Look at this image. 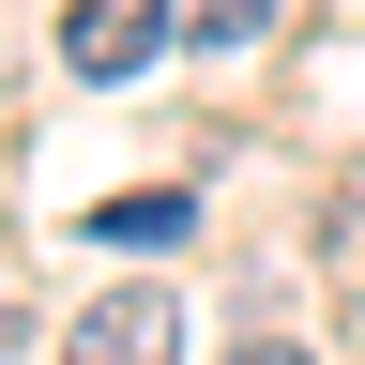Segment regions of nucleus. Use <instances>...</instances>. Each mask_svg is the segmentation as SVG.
<instances>
[{
	"instance_id": "nucleus-3",
	"label": "nucleus",
	"mask_w": 365,
	"mask_h": 365,
	"mask_svg": "<svg viewBox=\"0 0 365 365\" xmlns=\"http://www.w3.org/2000/svg\"><path fill=\"white\" fill-rule=\"evenodd\" d=\"M168 16L198 31V46H259V31H274V0H168Z\"/></svg>"
},
{
	"instance_id": "nucleus-1",
	"label": "nucleus",
	"mask_w": 365,
	"mask_h": 365,
	"mask_svg": "<svg viewBox=\"0 0 365 365\" xmlns=\"http://www.w3.org/2000/svg\"><path fill=\"white\" fill-rule=\"evenodd\" d=\"M61 365H182V304H168V289H107V304H76Z\"/></svg>"
},
{
	"instance_id": "nucleus-6",
	"label": "nucleus",
	"mask_w": 365,
	"mask_h": 365,
	"mask_svg": "<svg viewBox=\"0 0 365 365\" xmlns=\"http://www.w3.org/2000/svg\"><path fill=\"white\" fill-rule=\"evenodd\" d=\"M0 365H16V304H0Z\"/></svg>"
},
{
	"instance_id": "nucleus-5",
	"label": "nucleus",
	"mask_w": 365,
	"mask_h": 365,
	"mask_svg": "<svg viewBox=\"0 0 365 365\" xmlns=\"http://www.w3.org/2000/svg\"><path fill=\"white\" fill-rule=\"evenodd\" d=\"M228 365H304V350H289V335H244V350H228Z\"/></svg>"
},
{
	"instance_id": "nucleus-4",
	"label": "nucleus",
	"mask_w": 365,
	"mask_h": 365,
	"mask_svg": "<svg viewBox=\"0 0 365 365\" xmlns=\"http://www.w3.org/2000/svg\"><path fill=\"white\" fill-rule=\"evenodd\" d=\"M182 213H198V198H107L91 228H107V244H182Z\"/></svg>"
},
{
	"instance_id": "nucleus-2",
	"label": "nucleus",
	"mask_w": 365,
	"mask_h": 365,
	"mask_svg": "<svg viewBox=\"0 0 365 365\" xmlns=\"http://www.w3.org/2000/svg\"><path fill=\"white\" fill-rule=\"evenodd\" d=\"M153 46H168V0H76V16H61V76L107 91V76L153 61Z\"/></svg>"
}]
</instances>
